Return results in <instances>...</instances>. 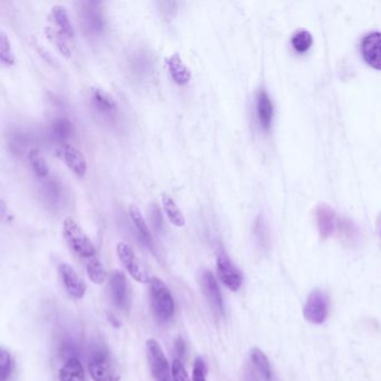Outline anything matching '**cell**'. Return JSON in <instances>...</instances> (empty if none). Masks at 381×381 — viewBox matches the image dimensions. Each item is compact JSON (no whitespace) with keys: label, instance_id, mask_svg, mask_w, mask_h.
Wrapping results in <instances>:
<instances>
[{"label":"cell","instance_id":"cell-1","mask_svg":"<svg viewBox=\"0 0 381 381\" xmlns=\"http://www.w3.org/2000/svg\"><path fill=\"white\" fill-rule=\"evenodd\" d=\"M151 307L154 316L161 322L171 320L175 313V301L171 290L159 277H152L150 282Z\"/></svg>","mask_w":381,"mask_h":381},{"label":"cell","instance_id":"cell-2","mask_svg":"<svg viewBox=\"0 0 381 381\" xmlns=\"http://www.w3.org/2000/svg\"><path fill=\"white\" fill-rule=\"evenodd\" d=\"M63 234L71 250L83 258H93L96 254L95 246L73 218L69 217L63 222Z\"/></svg>","mask_w":381,"mask_h":381},{"label":"cell","instance_id":"cell-3","mask_svg":"<svg viewBox=\"0 0 381 381\" xmlns=\"http://www.w3.org/2000/svg\"><path fill=\"white\" fill-rule=\"evenodd\" d=\"M88 370L94 381H120L110 354L107 349H95L91 354Z\"/></svg>","mask_w":381,"mask_h":381},{"label":"cell","instance_id":"cell-4","mask_svg":"<svg viewBox=\"0 0 381 381\" xmlns=\"http://www.w3.org/2000/svg\"><path fill=\"white\" fill-rule=\"evenodd\" d=\"M146 350L151 375L154 380L171 381V368L159 342L154 339H149L146 342Z\"/></svg>","mask_w":381,"mask_h":381},{"label":"cell","instance_id":"cell-5","mask_svg":"<svg viewBox=\"0 0 381 381\" xmlns=\"http://www.w3.org/2000/svg\"><path fill=\"white\" fill-rule=\"evenodd\" d=\"M116 253H118L121 263L123 264L124 267H126V271L129 272L132 279H135L139 283L151 282L149 272L147 271L145 265L141 263L140 260L135 255V250H132V247L129 244L121 241L116 246Z\"/></svg>","mask_w":381,"mask_h":381},{"label":"cell","instance_id":"cell-6","mask_svg":"<svg viewBox=\"0 0 381 381\" xmlns=\"http://www.w3.org/2000/svg\"><path fill=\"white\" fill-rule=\"evenodd\" d=\"M329 312V298L321 290H314L307 298L303 314L307 321L312 324H322Z\"/></svg>","mask_w":381,"mask_h":381},{"label":"cell","instance_id":"cell-7","mask_svg":"<svg viewBox=\"0 0 381 381\" xmlns=\"http://www.w3.org/2000/svg\"><path fill=\"white\" fill-rule=\"evenodd\" d=\"M217 273L222 284L232 292L239 291L243 286L241 272L234 265L231 258L222 250L217 255Z\"/></svg>","mask_w":381,"mask_h":381},{"label":"cell","instance_id":"cell-8","mask_svg":"<svg viewBox=\"0 0 381 381\" xmlns=\"http://www.w3.org/2000/svg\"><path fill=\"white\" fill-rule=\"evenodd\" d=\"M110 291L114 305L119 310L128 312L131 307V288L122 272H112L110 277Z\"/></svg>","mask_w":381,"mask_h":381},{"label":"cell","instance_id":"cell-9","mask_svg":"<svg viewBox=\"0 0 381 381\" xmlns=\"http://www.w3.org/2000/svg\"><path fill=\"white\" fill-rule=\"evenodd\" d=\"M58 154H60L69 171H73L77 177L83 178L86 176L88 171V162L81 150L75 148L74 146H71L69 143H64L58 148Z\"/></svg>","mask_w":381,"mask_h":381},{"label":"cell","instance_id":"cell-10","mask_svg":"<svg viewBox=\"0 0 381 381\" xmlns=\"http://www.w3.org/2000/svg\"><path fill=\"white\" fill-rule=\"evenodd\" d=\"M58 273L63 281L64 286L67 293L74 299H82L86 295V284L79 277L76 272L67 263H60L58 265Z\"/></svg>","mask_w":381,"mask_h":381},{"label":"cell","instance_id":"cell-11","mask_svg":"<svg viewBox=\"0 0 381 381\" xmlns=\"http://www.w3.org/2000/svg\"><path fill=\"white\" fill-rule=\"evenodd\" d=\"M361 53L371 67L381 71V33L368 34L362 41Z\"/></svg>","mask_w":381,"mask_h":381},{"label":"cell","instance_id":"cell-12","mask_svg":"<svg viewBox=\"0 0 381 381\" xmlns=\"http://www.w3.org/2000/svg\"><path fill=\"white\" fill-rule=\"evenodd\" d=\"M82 22L86 29L91 33H100L105 26V20L102 15L99 4L86 1L82 4Z\"/></svg>","mask_w":381,"mask_h":381},{"label":"cell","instance_id":"cell-13","mask_svg":"<svg viewBox=\"0 0 381 381\" xmlns=\"http://www.w3.org/2000/svg\"><path fill=\"white\" fill-rule=\"evenodd\" d=\"M201 286L203 293L210 302L211 307H214L217 312L224 313V301H222V292L215 279L214 274L210 271L203 272L201 276Z\"/></svg>","mask_w":381,"mask_h":381},{"label":"cell","instance_id":"cell-14","mask_svg":"<svg viewBox=\"0 0 381 381\" xmlns=\"http://www.w3.org/2000/svg\"><path fill=\"white\" fill-rule=\"evenodd\" d=\"M51 20L54 22L56 29L60 34H63L67 39H73L75 36L74 27L71 22L69 11L65 6L55 5L53 6L50 14Z\"/></svg>","mask_w":381,"mask_h":381},{"label":"cell","instance_id":"cell-15","mask_svg":"<svg viewBox=\"0 0 381 381\" xmlns=\"http://www.w3.org/2000/svg\"><path fill=\"white\" fill-rule=\"evenodd\" d=\"M167 67L173 82L178 86H186L192 80V72L184 63L179 53H173L168 58Z\"/></svg>","mask_w":381,"mask_h":381},{"label":"cell","instance_id":"cell-16","mask_svg":"<svg viewBox=\"0 0 381 381\" xmlns=\"http://www.w3.org/2000/svg\"><path fill=\"white\" fill-rule=\"evenodd\" d=\"M58 378L60 381H86V371L80 360L71 356L60 368Z\"/></svg>","mask_w":381,"mask_h":381},{"label":"cell","instance_id":"cell-17","mask_svg":"<svg viewBox=\"0 0 381 381\" xmlns=\"http://www.w3.org/2000/svg\"><path fill=\"white\" fill-rule=\"evenodd\" d=\"M319 231L322 239H328L335 229V214L328 205H320L316 209Z\"/></svg>","mask_w":381,"mask_h":381},{"label":"cell","instance_id":"cell-18","mask_svg":"<svg viewBox=\"0 0 381 381\" xmlns=\"http://www.w3.org/2000/svg\"><path fill=\"white\" fill-rule=\"evenodd\" d=\"M258 116L264 130H269L273 120V105L265 91H261L258 98Z\"/></svg>","mask_w":381,"mask_h":381},{"label":"cell","instance_id":"cell-19","mask_svg":"<svg viewBox=\"0 0 381 381\" xmlns=\"http://www.w3.org/2000/svg\"><path fill=\"white\" fill-rule=\"evenodd\" d=\"M162 206L163 210L167 215L168 220L176 227H184L186 225V218H185L182 211L179 208L176 201H173V198L168 195H162Z\"/></svg>","mask_w":381,"mask_h":381},{"label":"cell","instance_id":"cell-20","mask_svg":"<svg viewBox=\"0 0 381 381\" xmlns=\"http://www.w3.org/2000/svg\"><path fill=\"white\" fill-rule=\"evenodd\" d=\"M129 215L133 225L137 228L138 233L140 235L141 239L149 246H152L154 239H152L150 229L147 225L146 220L143 218L140 209L138 208L137 206H131L129 209Z\"/></svg>","mask_w":381,"mask_h":381},{"label":"cell","instance_id":"cell-21","mask_svg":"<svg viewBox=\"0 0 381 381\" xmlns=\"http://www.w3.org/2000/svg\"><path fill=\"white\" fill-rule=\"evenodd\" d=\"M250 354L253 365L256 368L258 373L261 375L262 378L265 381H272L273 373H272L269 358L262 352L261 349L258 348H253Z\"/></svg>","mask_w":381,"mask_h":381},{"label":"cell","instance_id":"cell-22","mask_svg":"<svg viewBox=\"0 0 381 381\" xmlns=\"http://www.w3.org/2000/svg\"><path fill=\"white\" fill-rule=\"evenodd\" d=\"M92 100L94 105L102 112H112L118 107L116 99L101 88H92Z\"/></svg>","mask_w":381,"mask_h":381},{"label":"cell","instance_id":"cell-23","mask_svg":"<svg viewBox=\"0 0 381 381\" xmlns=\"http://www.w3.org/2000/svg\"><path fill=\"white\" fill-rule=\"evenodd\" d=\"M28 162L33 169L34 173L39 178L45 179L50 175V167L43 154L37 149H32L28 152Z\"/></svg>","mask_w":381,"mask_h":381},{"label":"cell","instance_id":"cell-24","mask_svg":"<svg viewBox=\"0 0 381 381\" xmlns=\"http://www.w3.org/2000/svg\"><path fill=\"white\" fill-rule=\"evenodd\" d=\"M86 272H88V279L94 284L101 286L107 280V272H105V266L98 258H91L90 262L86 265Z\"/></svg>","mask_w":381,"mask_h":381},{"label":"cell","instance_id":"cell-25","mask_svg":"<svg viewBox=\"0 0 381 381\" xmlns=\"http://www.w3.org/2000/svg\"><path fill=\"white\" fill-rule=\"evenodd\" d=\"M45 33H46L47 39H50L53 45H55L56 48L62 55L65 56V58L71 56V48L67 44V39L63 34H60L56 28L51 27L46 28Z\"/></svg>","mask_w":381,"mask_h":381},{"label":"cell","instance_id":"cell-26","mask_svg":"<svg viewBox=\"0 0 381 381\" xmlns=\"http://www.w3.org/2000/svg\"><path fill=\"white\" fill-rule=\"evenodd\" d=\"M0 60L6 66H13L16 62L11 39L4 30L0 33Z\"/></svg>","mask_w":381,"mask_h":381},{"label":"cell","instance_id":"cell-27","mask_svg":"<svg viewBox=\"0 0 381 381\" xmlns=\"http://www.w3.org/2000/svg\"><path fill=\"white\" fill-rule=\"evenodd\" d=\"M73 126L67 119L60 118L53 123V135L60 141H66L72 137Z\"/></svg>","mask_w":381,"mask_h":381},{"label":"cell","instance_id":"cell-28","mask_svg":"<svg viewBox=\"0 0 381 381\" xmlns=\"http://www.w3.org/2000/svg\"><path fill=\"white\" fill-rule=\"evenodd\" d=\"M14 369V362L5 348L0 350V381H8Z\"/></svg>","mask_w":381,"mask_h":381},{"label":"cell","instance_id":"cell-29","mask_svg":"<svg viewBox=\"0 0 381 381\" xmlns=\"http://www.w3.org/2000/svg\"><path fill=\"white\" fill-rule=\"evenodd\" d=\"M312 36L305 30H302L300 33L295 34L293 39H292V44H293L294 48L300 53L309 51L311 45H312Z\"/></svg>","mask_w":381,"mask_h":381},{"label":"cell","instance_id":"cell-30","mask_svg":"<svg viewBox=\"0 0 381 381\" xmlns=\"http://www.w3.org/2000/svg\"><path fill=\"white\" fill-rule=\"evenodd\" d=\"M171 376L173 381H190L180 359L173 360V366H171Z\"/></svg>","mask_w":381,"mask_h":381},{"label":"cell","instance_id":"cell-31","mask_svg":"<svg viewBox=\"0 0 381 381\" xmlns=\"http://www.w3.org/2000/svg\"><path fill=\"white\" fill-rule=\"evenodd\" d=\"M206 373H207V368H206L205 362L203 358L198 356L192 367V381H206Z\"/></svg>","mask_w":381,"mask_h":381},{"label":"cell","instance_id":"cell-32","mask_svg":"<svg viewBox=\"0 0 381 381\" xmlns=\"http://www.w3.org/2000/svg\"><path fill=\"white\" fill-rule=\"evenodd\" d=\"M175 348H176V352L179 356H184L186 352V343H185L182 337H177L176 343H175Z\"/></svg>","mask_w":381,"mask_h":381},{"label":"cell","instance_id":"cell-33","mask_svg":"<svg viewBox=\"0 0 381 381\" xmlns=\"http://www.w3.org/2000/svg\"><path fill=\"white\" fill-rule=\"evenodd\" d=\"M245 381H258V379H256V377L253 373H248Z\"/></svg>","mask_w":381,"mask_h":381}]
</instances>
